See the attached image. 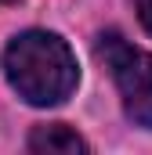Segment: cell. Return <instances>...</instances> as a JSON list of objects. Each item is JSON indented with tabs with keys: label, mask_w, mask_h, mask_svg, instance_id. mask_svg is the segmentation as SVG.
Instances as JSON below:
<instances>
[{
	"label": "cell",
	"mask_w": 152,
	"mask_h": 155,
	"mask_svg": "<svg viewBox=\"0 0 152 155\" xmlns=\"http://www.w3.org/2000/svg\"><path fill=\"white\" fill-rule=\"evenodd\" d=\"M98 58L109 65L130 123L152 130V54L127 43L119 33H105L98 40Z\"/></svg>",
	"instance_id": "7a4b0ae2"
},
{
	"label": "cell",
	"mask_w": 152,
	"mask_h": 155,
	"mask_svg": "<svg viewBox=\"0 0 152 155\" xmlns=\"http://www.w3.org/2000/svg\"><path fill=\"white\" fill-rule=\"evenodd\" d=\"M138 18H141V25L152 33V0H138Z\"/></svg>",
	"instance_id": "277c9868"
},
{
	"label": "cell",
	"mask_w": 152,
	"mask_h": 155,
	"mask_svg": "<svg viewBox=\"0 0 152 155\" xmlns=\"http://www.w3.org/2000/svg\"><path fill=\"white\" fill-rule=\"evenodd\" d=\"M29 148L33 152H62V155H73V152H87V141L62 126V123H51V126H36L33 137H29Z\"/></svg>",
	"instance_id": "3957f363"
},
{
	"label": "cell",
	"mask_w": 152,
	"mask_h": 155,
	"mask_svg": "<svg viewBox=\"0 0 152 155\" xmlns=\"http://www.w3.org/2000/svg\"><path fill=\"white\" fill-rule=\"evenodd\" d=\"M0 4H15V0H0Z\"/></svg>",
	"instance_id": "5b68a950"
},
{
	"label": "cell",
	"mask_w": 152,
	"mask_h": 155,
	"mask_svg": "<svg viewBox=\"0 0 152 155\" xmlns=\"http://www.w3.org/2000/svg\"><path fill=\"white\" fill-rule=\"evenodd\" d=\"M4 72L29 105H62L76 90V54L54 33H22L4 51Z\"/></svg>",
	"instance_id": "6da1fadb"
}]
</instances>
